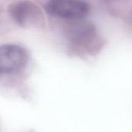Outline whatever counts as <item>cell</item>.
I'll use <instances>...</instances> for the list:
<instances>
[{"label": "cell", "mask_w": 132, "mask_h": 132, "mask_svg": "<svg viewBox=\"0 0 132 132\" xmlns=\"http://www.w3.org/2000/svg\"><path fill=\"white\" fill-rule=\"evenodd\" d=\"M82 20H78V22L71 29V42L74 46L87 53L100 51L103 46V39L100 33L94 26L90 23L82 22Z\"/></svg>", "instance_id": "6da1fadb"}, {"label": "cell", "mask_w": 132, "mask_h": 132, "mask_svg": "<svg viewBox=\"0 0 132 132\" xmlns=\"http://www.w3.org/2000/svg\"><path fill=\"white\" fill-rule=\"evenodd\" d=\"M46 9L51 15L70 20L84 19L90 12L88 3L84 0H49Z\"/></svg>", "instance_id": "7a4b0ae2"}, {"label": "cell", "mask_w": 132, "mask_h": 132, "mask_svg": "<svg viewBox=\"0 0 132 132\" xmlns=\"http://www.w3.org/2000/svg\"><path fill=\"white\" fill-rule=\"evenodd\" d=\"M28 53L19 45L4 44L0 46V75L15 73L27 63Z\"/></svg>", "instance_id": "3957f363"}, {"label": "cell", "mask_w": 132, "mask_h": 132, "mask_svg": "<svg viewBox=\"0 0 132 132\" xmlns=\"http://www.w3.org/2000/svg\"><path fill=\"white\" fill-rule=\"evenodd\" d=\"M9 13L17 24L23 27L42 26L44 17L40 9L27 0L15 2L9 7Z\"/></svg>", "instance_id": "277c9868"}]
</instances>
